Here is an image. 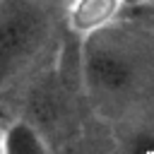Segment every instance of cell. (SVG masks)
<instances>
[{
    "label": "cell",
    "mask_w": 154,
    "mask_h": 154,
    "mask_svg": "<svg viewBox=\"0 0 154 154\" xmlns=\"http://www.w3.org/2000/svg\"><path fill=\"white\" fill-rule=\"evenodd\" d=\"M149 10L120 12L79 38V79L89 108L108 123H135L149 113L154 41Z\"/></svg>",
    "instance_id": "1"
},
{
    "label": "cell",
    "mask_w": 154,
    "mask_h": 154,
    "mask_svg": "<svg viewBox=\"0 0 154 154\" xmlns=\"http://www.w3.org/2000/svg\"><path fill=\"white\" fill-rule=\"evenodd\" d=\"M0 154H2V125H0Z\"/></svg>",
    "instance_id": "5"
},
{
    "label": "cell",
    "mask_w": 154,
    "mask_h": 154,
    "mask_svg": "<svg viewBox=\"0 0 154 154\" xmlns=\"http://www.w3.org/2000/svg\"><path fill=\"white\" fill-rule=\"evenodd\" d=\"M48 135L29 118H14L2 125V154H48Z\"/></svg>",
    "instance_id": "4"
},
{
    "label": "cell",
    "mask_w": 154,
    "mask_h": 154,
    "mask_svg": "<svg viewBox=\"0 0 154 154\" xmlns=\"http://www.w3.org/2000/svg\"><path fill=\"white\" fill-rule=\"evenodd\" d=\"M58 31L55 0H0V89L34 72Z\"/></svg>",
    "instance_id": "2"
},
{
    "label": "cell",
    "mask_w": 154,
    "mask_h": 154,
    "mask_svg": "<svg viewBox=\"0 0 154 154\" xmlns=\"http://www.w3.org/2000/svg\"><path fill=\"white\" fill-rule=\"evenodd\" d=\"M120 14V0H70L65 7V24L67 29L82 38Z\"/></svg>",
    "instance_id": "3"
}]
</instances>
